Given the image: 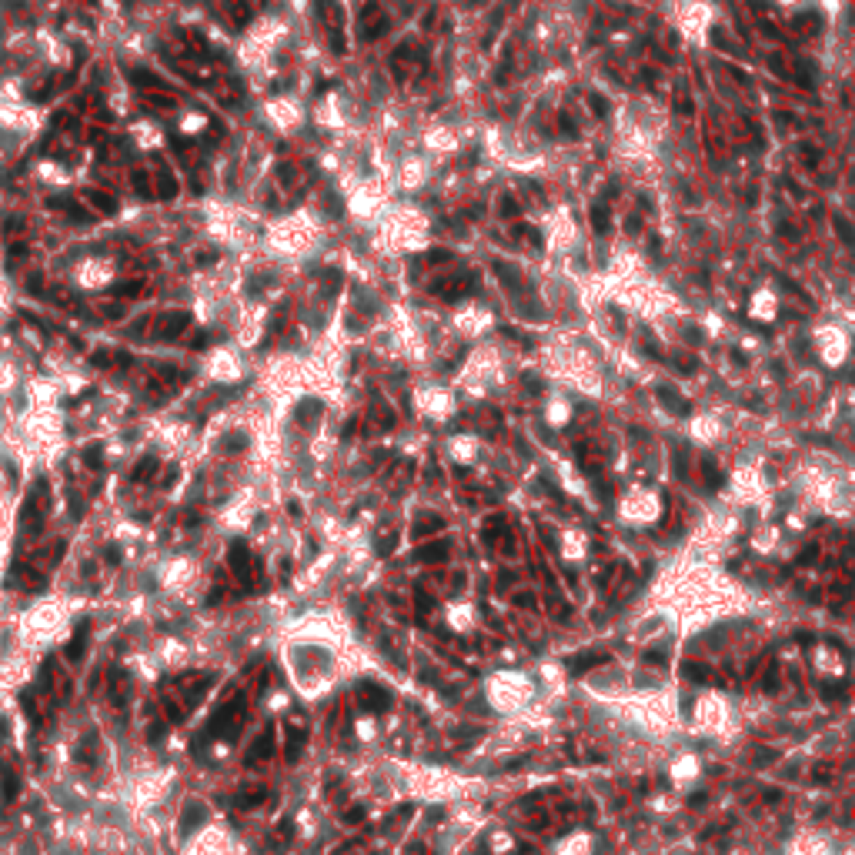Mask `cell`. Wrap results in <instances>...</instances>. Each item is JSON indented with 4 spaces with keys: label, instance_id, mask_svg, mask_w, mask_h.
I'll return each instance as SVG.
<instances>
[{
    "label": "cell",
    "instance_id": "5",
    "mask_svg": "<svg viewBox=\"0 0 855 855\" xmlns=\"http://www.w3.org/2000/svg\"><path fill=\"white\" fill-rule=\"evenodd\" d=\"M84 197H87V204L94 207V211H101V214H114V211H117L114 197H111V194H104V191H97V187L84 191Z\"/></svg>",
    "mask_w": 855,
    "mask_h": 855
},
{
    "label": "cell",
    "instance_id": "15",
    "mask_svg": "<svg viewBox=\"0 0 855 855\" xmlns=\"http://www.w3.org/2000/svg\"><path fill=\"white\" fill-rule=\"evenodd\" d=\"M13 795H17V775L7 772V775H4V799H13Z\"/></svg>",
    "mask_w": 855,
    "mask_h": 855
},
{
    "label": "cell",
    "instance_id": "7",
    "mask_svg": "<svg viewBox=\"0 0 855 855\" xmlns=\"http://www.w3.org/2000/svg\"><path fill=\"white\" fill-rule=\"evenodd\" d=\"M204 822V805L201 802H187V808H184V818H180V832L184 835H191L194 825H201Z\"/></svg>",
    "mask_w": 855,
    "mask_h": 855
},
{
    "label": "cell",
    "instance_id": "8",
    "mask_svg": "<svg viewBox=\"0 0 855 855\" xmlns=\"http://www.w3.org/2000/svg\"><path fill=\"white\" fill-rule=\"evenodd\" d=\"M187 321H191V314H184V311H178V314H167V318L161 321V334H164V338H171V334H180L184 328H187Z\"/></svg>",
    "mask_w": 855,
    "mask_h": 855
},
{
    "label": "cell",
    "instance_id": "4",
    "mask_svg": "<svg viewBox=\"0 0 855 855\" xmlns=\"http://www.w3.org/2000/svg\"><path fill=\"white\" fill-rule=\"evenodd\" d=\"M84 648H87V622H77L74 639L67 641V658L70 662H80L84 658Z\"/></svg>",
    "mask_w": 855,
    "mask_h": 855
},
{
    "label": "cell",
    "instance_id": "2",
    "mask_svg": "<svg viewBox=\"0 0 855 855\" xmlns=\"http://www.w3.org/2000/svg\"><path fill=\"white\" fill-rule=\"evenodd\" d=\"M391 67H395V74L401 77V80H405V77H414V70L422 67V54L414 57V54H411L408 47H401V51H398L395 57H391Z\"/></svg>",
    "mask_w": 855,
    "mask_h": 855
},
{
    "label": "cell",
    "instance_id": "1",
    "mask_svg": "<svg viewBox=\"0 0 855 855\" xmlns=\"http://www.w3.org/2000/svg\"><path fill=\"white\" fill-rule=\"evenodd\" d=\"M357 702H361V708H368V712H384L391 705V695L384 689H378L374 682H361L357 685Z\"/></svg>",
    "mask_w": 855,
    "mask_h": 855
},
{
    "label": "cell",
    "instance_id": "3",
    "mask_svg": "<svg viewBox=\"0 0 855 855\" xmlns=\"http://www.w3.org/2000/svg\"><path fill=\"white\" fill-rule=\"evenodd\" d=\"M228 565L234 568V572L241 574V578H247L251 574V562H247V545L244 541H234L228 551Z\"/></svg>",
    "mask_w": 855,
    "mask_h": 855
},
{
    "label": "cell",
    "instance_id": "11",
    "mask_svg": "<svg viewBox=\"0 0 855 855\" xmlns=\"http://www.w3.org/2000/svg\"><path fill=\"white\" fill-rule=\"evenodd\" d=\"M154 472H157V458H144L141 465H137L134 478H137V481H144V478H154Z\"/></svg>",
    "mask_w": 855,
    "mask_h": 855
},
{
    "label": "cell",
    "instance_id": "10",
    "mask_svg": "<svg viewBox=\"0 0 855 855\" xmlns=\"http://www.w3.org/2000/svg\"><path fill=\"white\" fill-rule=\"evenodd\" d=\"M268 799V792L264 789H257V792H244L241 799H238V805H244V808H251V805H261Z\"/></svg>",
    "mask_w": 855,
    "mask_h": 855
},
{
    "label": "cell",
    "instance_id": "17",
    "mask_svg": "<svg viewBox=\"0 0 855 855\" xmlns=\"http://www.w3.org/2000/svg\"><path fill=\"white\" fill-rule=\"evenodd\" d=\"M84 458H87V465H97V458H101V451H94V448H87V451H84Z\"/></svg>",
    "mask_w": 855,
    "mask_h": 855
},
{
    "label": "cell",
    "instance_id": "14",
    "mask_svg": "<svg viewBox=\"0 0 855 855\" xmlns=\"http://www.w3.org/2000/svg\"><path fill=\"white\" fill-rule=\"evenodd\" d=\"M161 194H164V197H171V194H178V184H174V178H171L167 171H164V174H161Z\"/></svg>",
    "mask_w": 855,
    "mask_h": 855
},
{
    "label": "cell",
    "instance_id": "9",
    "mask_svg": "<svg viewBox=\"0 0 855 855\" xmlns=\"http://www.w3.org/2000/svg\"><path fill=\"white\" fill-rule=\"evenodd\" d=\"M418 562H441L445 558V545H424L422 551H414Z\"/></svg>",
    "mask_w": 855,
    "mask_h": 855
},
{
    "label": "cell",
    "instance_id": "16",
    "mask_svg": "<svg viewBox=\"0 0 855 855\" xmlns=\"http://www.w3.org/2000/svg\"><path fill=\"white\" fill-rule=\"evenodd\" d=\"M141 288H144L141 281H130V284H121V288H117V294H124V297H134V294L141 291Z\"/></svg>",
    "mask_w": 855,
    "mask_h": 855
},
{
    "label": "cell",
    "instance_id": "13",
    "mask_svg": "<svg viewBox=\"0 0 855 855\" xmlns=\"http://www.w3.org/2000/svg\"><path fill=\"white\" fill-rule=\"evenodd\" d=\"M130 180H134V187H137L141 194H151V178H147L144 171H134V174H130Z\"/></svg>",
    "mask_w": 855,
    "mask_h": 855
},
{
    "label": "cell",
    "instance_id": "12",
    "mask_svg": "<svg viewBox=\"0 0 855 855\" xmlns=\"http://www.w3.org/2000/svg\"><path fill=\"white\" fill-rule=\"evenodd\" d=\"M301 745H305V735L301 732H291V739H288V762H294L301 755Z\"/></svg>",
    "mask_w": 855,
    "mask_h": 855
},
{
    "label": "cell",
    "instance_id": "6",
    "mask_svg": "<svg viewBox=\"0 0 855 855\" xmlns=\"http://www.w3.org/2000/svg\"><path fill=\"white\" fill-rule=\"evenodd\" d=\"M274 752V728H268L261 739L251 745V752H247V762H261V758H268V755Z\"/></svg>",
    "mask_w": 855,
    "mask_h": 855
}]
</instances>
